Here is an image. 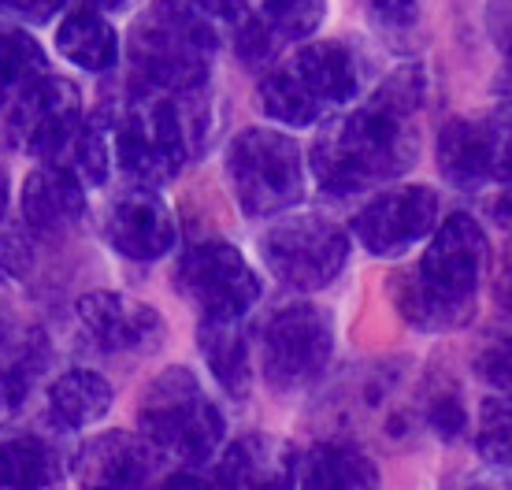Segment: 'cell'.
<instances>
[{
    "mask_svg": "<svg viewBox=\"0 0 512 490\" xmlns=\"http://www.w3.org/2000/svg\"><path fill=\"white\" fill-rule=\"evenodd\" d=\"M182 93H167L153 101L134 104L116 127V153L130 179L141 186H160L179 175L193 149L190 116L179 104Z\"/></svg>",
    "mask_w": 512,
    "mask_h": 490,
    "instance_id": "cell-7",
    "label": "cell"
},
{
    "mask_svg": "<svg viewBox=\"0 0 512 490\" xmlns=\"http://www.w3.org/2000/svg\"><path fill=\"white\" fill-rule=\"evenodd\" d=\"M141 431L156 450L186 461L205 465L212 461L223 442V413L205 398L201 383L186 368H167L141 401Z\"/></svg>",
    "mask_w": 512,
    "mask_h": 490,
    "instance_id": "cell-4",
    "label": "cell"
},
{
    "mask_svg": "<svg viewBox=\"0 0 512 490\" xmlns=\"http://www.w3.org/2000/svg\"><path fill=\"white\" fill-rule=\"evenodd\" d=\"M86 216L82 182L60 164L38 168L23 186V220L38 234H67Z\"/></svg>",
    "mask_w": 512,
    "mask_h": 490,
    "instance_id": "cell-17",
    "label": "cell"
},
{
    "mask_svg": "<svg viewBox=\"0 0 512 490\" xmlns=\"http://www.w3.org/2000/svg\"><path fill=\"white\" fill-rule=\"evenodd\" d=\"M423 90L420 67H405L364 108L331 119L316 134L308 164L327 194H360L412 168L416 130L409 123Z\"/></svg>",
    "mask_w": 512,
    "mask_h": 490,
    "instance_id": "cell-1",
    "label": "cell"
},
{
    "mask_svg": "<svg viewBox=\"0 0 512 490\" xmlns=\"http://www.w3.org/2000/svg\"><path fill=\"white\" fill-rule=\"evenodd\" d=\"M41 75H45V52L38 41L0 23V104L15 101Z\"/></svg>",
    "mask_w": 512,
    "mask_h": 490,
    "instance_id": "cell-25",
    "label": "cell"
},
{
    "mask_svg": "<svg viewBox=\"0 0 512 490\" xmlns=\"http://www.w3.org/2000/svg\"><path fill=\"white\" fill-rule=\"evenodd\" d=\"M52 416L64 427H86L97 424L108 409H112V387L108 379H101L97 372L75 368L56 379V387L49 394Z\"/></svg>",
    "mask_w": 512,
    "mask_h": 490,
    "instance_id": "cell-23",
    "label": "cell"
},
{
    "mask_svg": "<svg viewBox=\"0 0 512 490\" xmlns=\"http://www.w3.org/2000/svg\"><path fill=\"white\" fill-rule=\"evenodd\" d=\"M164 490H219L216 476H201V472H179V476L167 479Z\"/></svg>",
    "mask_w": 512,
    "mask_h": 490,
    "instance_id": "cell-34",
    "label": "cell"
},
{
    "mask_svg": "<svg viewBox=\"0 0 512 490\" xmlns=\"http://www.w3.org/2000/svg\"><path fill=\"white\" fill-rule=\"evenodd\" d=\"M297 490H379V468L368 453L353 446L323 442L305 453Z\"/></svg>",
    "mask_w": 512,
    "mask_h": 490,
    "instance_id": "cell-19",
    "label": "cell"
},
{
    "mask_svg": "<svg viewBox=\"0 0 512 490\" xmlns=\"http://www.w3.org/2000/svg\"><path fill=\"white\" fill-rule=\"evenodd\" d=\"M52 164H60L75 175L82 186H104L108 179V164H112V156H108V142H104V130L97 123H82L75 130V138L67 142V149Z\"/></svg>",
    "mask_w": 512,
    "mask_h": 490,
    "instance_id": "cell-27",
    "label": "cell"
},
{
    "mask_svg": "<svg viewBox=\"0 0 512 490\" xmlns=\"http://www.w3.org/2000/svg\"><path fill=\"white\" fill-rule=\"evenodd\" d=\"M56 49L75 67H86L93 75H101L108 67H116L119 60L116 26L108 23L101 12H93V8H75L56 30Z\"/></svg>",
    "mask_w": 512,
    "mask_h": 490,
    "instance_id": "cell-20",
    "label": "cell"
},
{
    "mask_svg": "<svg viewBox=\"0 0 512 490\" xmlns=\"http://www.w3.org/2000/svg\"><path fill=\"white\" fill-rule=\"evenodd\" d=\"M372 8L386 26H409L420 15V0H372Z\"/></svg>",
    "mask_w": 512,
    "mask_h": 490,
    "instance_id": "cell-32",
    "label": "cell"
},
{
    "mask_svg": "<svg viewBox=\"0 0 512 490\" xmlns=\"http://www.w3.org/2000/svg\"><path fill=\"white\" fill-rule=\"evenodd\" d=\"M334 327L331 316L316 305H286L264 323L260 364L275 390H301L316 383L331 361Z\"/></svg>",
    "mask_w": 512,
    "mask_h": 490,
    "instance_id": "cell-8",
    "label": "cell"
},
{
    "mask_svg": "<svg viewBox=\"0 0 512 490\" xmlns=\"http://www.w3.org/2000/svg\"><path fill=\"white\" fill-rule=\"evenodd\" d=\"M438 168L442 179L461 190L509 179V108L449 119L438 134Z\"/></svg>",
    "mask_w": 512,
    "mask_h": 490,
    "instance_id": "cell-10",
    "label": "cell"
},
{
    "mask_svg": "<svg viewBox=\"0 0 512 490\" xmlns=\"http://www.w3.org/2000/svg\"><path fill=\"white\" fill-rule=\"evenodd\" d=\"M64 8V0H0V15H8L23 26H45Z\"/></svg>",
    "mask_w": 512,
    "mask_h": 490,
    "instance_id": "cell-29",
    "label": "cell"
},
{
    "mask_svg": "<svg viewBox=\"0 0 512 490\" xmlns=\"http://www.w3.org/2000/svg\"><path fill=\"white\" fill-rule=\"evenodd\" d=\"M190 8L208 23H245L242 0H190Z\"/></svg>",
    "mask_w": 512,
    "mask_h": 490,
    "instance_id": "cell-31",
    "label": "cell"
},
{
    "mask_svg": "<svg viewBox=\"0 0 512 490\" xmlns=\"http://www.w3.org/2000/svg\"><path fill=\"white\" fill-rule=\"evenodd\" d=\"M78 127H82V101H78V86L67 82V78L41 75L38 82H30L15 97V108H12L15 138L30 153L45 156L49 164L64 153Z\"/></svg>",
    "mask_w": 512,
    "mask_h": 490,
    "instance_id": "cell-12",
    "label": "cell"
},
{
    "mask_svg": "<svg viewBox=\"0 0 512 490\" xmlns=\"http://www.w3.org/2000/svg\"><path fill=\"white\" fill-rule=\"evenodd\" d=\"M323 12H327L323 0H264V12L256 15V23L264 26V34L279 49L286 41L308 38L323 23Z\"/></svg>",
    "mask_w": 512,
    "mask_h": 490,
    "instance_id": "cell-26",
    "label": "cell"
},
{
    "mask_svg": "<svg viewBox=\"0 0 512 490\" xmlns=\"http://www.w3.org/2000/svg\"><path fill=\"white\" fill-rule=\"evenodd\" d=\"M156 468V446L149 439L108 431L75 453V476L86 490H138Z\"/></svg>",
    "mask_w": 512,
    "mask_h": 490,
    "instance_id": "cell-14",
    "label": "cell"
},
{
    "mask_svg": "<svg viewBox=\"0 0 512 490\" xmlns=\"http://www.w3.org/2000/svg\"><path fill=\"white\" fill-rule=\"evenodd\" d=\"M435 223L438 194L431 186H394L364 205L353 220V234L372 257H397L435 231Z\"/></svg>",
    "mask_w": 512,
    "mask_h": 490,
    "instance_id": "cell-11",
    "label": "cell"
},
{
    "mask_svg": "<svg viewBox=\"0 0 512 490\" xmlns=\"http://www.w3.org/2000/svg\"><path fill=\"white\" fill-rule=\"evenodd\" d=\"M179 290L205 320H242L260 301V279L249 260L223 238L197 242L179 264Z\"/></svg>",
    "mask_w": 512,
    "mask_h": 490,
    "instance_id": "cell-9",
    "label": "cell"
},
{
    "mask_svg": "<svg viewBox=\"0 0 512 490\" xmlns=\"http://www.w3.org/2000/svg\"><path fill=\"white\" fill-rule=\"evenodd\" d=\"M431 424H435V431L442 435V439H453V435H461V424H464V413L461 405L453 398H442L431 409Z\"/></svg>",
    "mask_w": 512,
    "mask_h": 490,
    "instance_id": "cell-33",
    "label": "cell"
},
{
    "mask_svg": "<svg viewBox=\"0 0 512 490\" xmlns=\"http://www.w3.org/2000/svg\"><path fill=\"white\" fill-rule=\"evenodd\" d=\"M101 8H119V4H127V0H97Z\"/></svg>",
    "mask_w": 512,
    "mask_h": 490,
    "instance_id": "cell-39",
    "label": "cell"
},
{
    "mask_svg": "<svg viewBox=\"0 0 512 490\" xmlns=\"http://www.w3.org/2000/svg\"><path fill=\"white\" fill-rule=\"evenodd\" d=\"M290 67H294L297 78L308 86V93L323 104V112L334 108V104H346L357 97L360 67H357V56L342 41H312V45H305L290 60Z\"/></svg>",
    "mask_w": 512,
    "mask_h": 490,
    "instance_id": "cell-18",
    "label": "cell"
},
{
    "mask_svg": "<svg viewBox=\"0 0 512 490\" xmlns=\"http://www.w3.org/2000/svg\"><path fill=\"white\" fill-rule=\"evenodd\" d=\"M197 346L205 353L219 387L231 398H245L249 394V346H245L238 320H201Z\"/></svg>",
    "mask_w": 512,
    "mask_h": 490,
    "instance_id": "cell-22",
    "label": "cell"
},
{
    "mask_svg": "<svg viewBox=\"0 0 512 490\" xmlns=\"http://www.w3.org/2000/svg\"><path fill=\"white\" fill-rule=\"evenodd\" d=\"M216 52L212 23L190 4L156 0L130 26V60L138 75L164 93H197L205 86Z\"/></svg>",
    "mask_w": 512,
    "mask_h": 490,
    "instance_id": "cell-3",
    "label": "cell"
},
{
    "mask_svg": "<svg viewBox=\"0 0 512 490\" xmlns=\"http://www.w3.org/2000/svg\"><path fill=\"white\" fill-rule=\"evenodd\" d=\"M8 194H12V190H8V175L0 171V220H4V212H8Z\"/></svg>",
    "mask_w": 512,
    "mask_h": 490,
    "instance_id": "cell-37",
    "label": "cell"
},
{
    "mask_svg": "<svg viewBox=\"0 0 512 490\" xmlns=\"http://www.w3.org/2000/svg\"><path fill=\"white\" fill-rule=\"evenodd\" d=\"M505 186H512V108H509V182Z\"/></svg>",
    "mask_w": 512,
    "mask_h": 490,
    "instance_id": "cell-38",
    "label": "cell"
},
{
    "mask_svg": "<svg viewBox=\"0 0 512 490\" xmlns=\"http://www.w3.org/2000/svg\"><path fill=\"white\" fill-rule=\"evenodd\" d=\"M479 457L498 468H512V390L483 401L479 413Z\"/></svg>",
    "mask_w": 512,
    "mask_h": 490,
    "instance_id": "cell-28",
    "label": "cell"
},
{
    "mask_svg": "<svg viewBox=\"0 0 512 490\" xmlns=\"http://www.w3.org/2000/svg\"><path fill=\"white\" fill-rule=\"evenodd\" d=\"M479 372L487 375L490 383H498L501 390H512V342H501L490 353H483Z\"/></svg>",
    "mask_w": 512,
    "mask_h": 490,
    "instance_id": "cell-30",
    "label": "cell"
},
{
    "mask_svg": "<svg viewBox=\"0 0 512 490\" xmlns=\"http://www.w3.org/2000/svg\"><path fill=\"white\" fill-rule=\"evenodd\" d=\"M509 297H512V279H509Z\"/></svg>",
    "mask_w": 512,
    "mask_h": 490,
    "instance_id": "cell-40",
    "label": "cell"
},
{
    "mask_svg": "<svg viewBox=\"0 0 512 490\" xmlns=\"http://www.w3.org/2000/svg\"><path fill=\"white\" fill-rule=\"evenodd\" d=\"M78 320L93 335V342H101L112 353H153L164 342L160 312L123 294H108V290L82 297Z\"/></svg>",
    "mask_w": 512,
    "mask_h": 490,
    "instance_id": "cell-13",
    "label": "cell"
},
{
    "mask_svg": "<svg viewBox=\"0 0 512 490\" xmlns=\"http://www.w3.org/2000/svg\"><path fill=\"white\" fill-rule=\"evenodd\" d=\"M108 242L130 260H160L175 245V220L149 186L127 190L108 208Z\"/></svg>",
    "mask_w": 512,
    "mask_h": 490,
    "instance_id": "cell-15",
    "label": "cell"
},
{
    "mask_svg": "<svg viewBox=\"0 0 512 490\" xmlns=\"http://www.w3.org/2000/svg\"><path fill=\"white\" fill-rule=\"evenodd\" d=\"M256 104H260L264 116L275 119V123H286V127H312L323 116V104L308 93V86L297 78L290 64L264 75L260 90H256Z\"/></svg>",
    "mask_w": 512,
    "mask_h": 490,
    "instance_id": "cell-24",
    "label": "cell"
},
{
    "mask_svg": "<svg viewBox=\"0 0 512 490\" xmlns=\"http://www.w3.org/2000/svg\"><path fill=\"white\" fill-rule=\"evenodd\" d=\"M227 179L245 216L264 220L301 201L305 160L294 138L268 127H249L227 149Z\"/></svg>",
    "mask_w": 512,
    "mask_h": 490,
    "instance_id": "cell-5",
    "label": "cell"
},
{
    "mask_svg": "<svg viewBox=\"0 0 512 490\" xmlns=\"http://www.w3.org/2000/svg\"><path fill=\"white\" fill-rule=\"evenodd\" d=\"M487 268V234L468 212L438 223L431 245L412 271H397L390 283L397 312L420 331H453L472 320L475 290Z\"/></svg>",
    "mask_w": 512,
    "mask_h": 490,
    "instance_id": "cell-2",
    "label": "cell"
},
{
    "mask_svg": "<svg viewBox=\"0 0 512 490\" xmlns=\"http://www.w3.org/2000/svg\"><path fill=\"white\" fill-rule=\"evenodd\" d=\"M260 257L279 283L294 290H323L346 268L349 234L320 212H297L264 231Z\"/></svg>",
    "mask_w": 512,
    "mask_h": 490,
    "instance_id": "cell-6",
    "label": "cell"
},
{
    "mask_svg": "<svg viewBox=\"0 0 512 490\" xmlns=\"http://www.w3.org/2000/svg\"><path fill=\"white\" fill-rule=\"evenodd\" d=\"M494 34H498L501 45L512 52V4H509V8L494 4Z\"/></svg>",
    "mask_w": 512,
    "mask_h": 490,
    "instance_id": "cell-35",
    "label": "cell"
},
{
    "mask_svg": "<svg viewBox=\"0 0 512 490\" xmlns=\"http://www.w3.org/2000/svg\"><path fill=\"white\" fill-rule=\"evenodd\" d=\"M494 212H498V220L505 223V227H512V186L498 197V205H494Z\"/></svg>",
    "mask_w": 512,
    "mask_h": 490,
    "instance_id": "cell-36",
    "label": "cell"
},
{
    "mask_svg": "<svg viewBox=\"0 0 512 490\" xmlns=\"http://www.w3.org/2000/svg\"><path fill=\"white\" fill-rule=\"evenodd\" d=\"M64 487V461L45 439L0 442V490H60Z\"/></svg>",
    "mask_w": 512,
    "mask_h": 490,
    "instance_id": "cell-21",
    "label": "cell"
},
{
    "mask_svg": "<svg viewBox=\"0 0 512 490\" xmlns=\"http://www.w3.org/2000/svg\"><path fill=\"white\" fill-rule=\"evenodd\" d=\"M212 476L219 490H290L294 453L271 435H245L223 453Z\"/></svg>",
    "mask_w": 512,
    "mask_h": 490,
    "instance_id": "cell-16",
    "label": "cell"
}]
</instances>
